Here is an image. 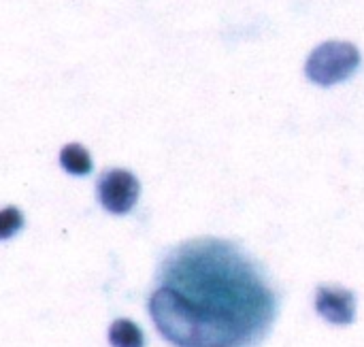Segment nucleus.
Here are the masks:
<instances>
[{"instance_id":"0eeeda50","label":"nucleus","mask_w":364,"mask_h":347,"mask_svg":"<svg viewBox=\"0 0 364 347\" xmlns=\"http://www.w3.org/2000/svg\"><path fill=\"white\" fill-rule=\"evenodd\" d=\"M60 162L73 175H87L92 171V160L87 149L77 143H70L60 151Z\"/></svg>"},{"instance_id":"f257e3e1","label":"nucleus","mask_w":364,"mask_h":347,"mask_svg":"<svg viewBox=\"0 0 364 347\" xmlns=\"http://www.w3.org/2000/svg\"><path fill=\"white\" fill-rule=\"evenodd\" d=\"M162 286L177 290L211 320L239 333L247 346L262 337L275 316V297L256 267L218 239L190 241L162 262Z\"/></svg>"},{"instance_id":"423d86ee","label":"nucleus","mask_w":364,"mask_h":347,"mask_svg":"<svg viewBox=\"0 0 364 347\" xmlns=\"http://www.w3.org/2000/svg\"><path fill=\"white\" fill-rule=\"evenodd\" d=\"M109 343L113 347H143L145 339L136 324L130 320H117L109 331Z\"/></svg>"},{"instance_id":"6e6552de","label":"nucleus","mask_w":364,"mask_h":347,"mask_svg":"<svg viewBox=\"0 0 364 347\" xmlns=\"http://www.w3.org/2000/svg\"><path fill=\"white\" fill-rule=\"evenodd\" d=\"M21 228V213L17 209H4L2 211V218H0V237L2 239H9L15 230Z\"/></svg>"},{"instance_id":"f03ea898","label":"nucleus","mask_w":364,"mask_h":347,"mask_svg":"<svg viewBox=\"0 0 364 347\" xmlns=\"http://www.w3.org/2000/svg\"><path fill=\"white\" fill-rule=\"evenodd\" d=\"M158 331L177 347H247L232 329L211 320L186 297L168 286H160L149 301Z\"/></svg>"},{"instance_id":"20e7f679","label":"nucleus","mask_w":364,"mask_h":347,"mask_svg":"<svg viewBox=\"0 0 364 347\" xmlns=\"http://www.w3.org/2000/svg\"><path fill=\"white\" fill-rule=\"evenodd\" d=\"M98 198L107 211L128 213L139 198V181L128 171H109L98 181Z\"/></svg>"},{"instance_id":"7ed1b4c3","label":"nucleus","mask_w":364,"mask_h":347,"mask_svg":"<svg viewBox=\"0 0 364 347\" xmlns=\"http://www.w3.org/2000/svg\"><path fill=\"white\" fill-rule=\"evenodd\" d=\"M360 53L352 43L328 41L320 45L307 60V77L318 85H335L354 75Z\"/></svg>"},{"instance_id":"39448f33","label":"nucleus","mask_w":364,"mask_h":347,"mask_svg":"<svg viewBox=\"0 0 364 347\" xmlns=\"http://www.w3.org/2000/svg\"><path fill=\"white\" fill-rule=\"evenodd\" d=\"M316 307L333 324H350L354 320V294L343 288H320Z\"/></svg>"}]
</instances>
